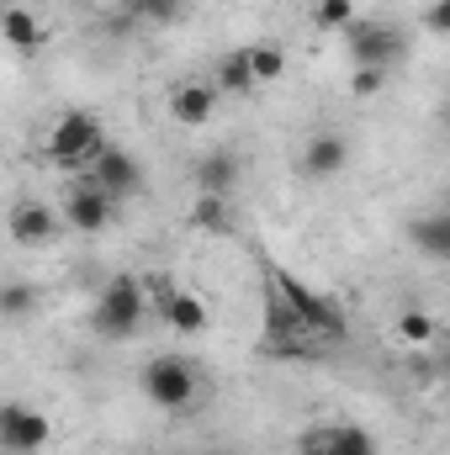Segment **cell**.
Masks as SVG:
<instances>
[{
  "label": "cell",
  "instance_id": "6da1fadb",
  "mask_svg": "<svg viewBox=\"0 0 450 455\" xmlns=\"http://www.w3.org/2000/svg\"><path fill=\"white\" fill-rule=\"evenodd\" d=\"M270 291L281 297V307L297 318V329L302 334H329V339H344V313H339L334 297H324V291H313V286H302L292 270H281V265H270Z\"/></svg>",
  "mask_w": 450,
  "mask_h": 455
},
{
  "label": "cell",
  "instance_id": "7a4b0ae2",
  "mask_svg": "<svg viewBox=\"0 0 450 455\" xmlns=\"http://www.w3.org/2000/svg\"><path fill=\"white\" fill-rule=\"evenodd\" d=\"M101 148H107V132H101V122L91 112H64L48 127V138H43V154H48V164H59V170H80V164H91Z\"/></svg>",
  "mask_w": 450,
  "mask_h": 455
},
{
  "label": "cell",
  "instance_id": "3957f363",
  "mask_svg": "<svg viewBox=\"0 0 450 455\" xmlns=\"http://www.w3.org/2000/svg\"><path fill=\"white\" fill-rule=\"evenodd\" d=\"M143 313H149L143 281H138V275H112V281L101 286V297H96V334L127 339V334H138Z\"/></svg>",
  "mask_w": 450,
  "mask_h": 455
},
{
  "label": "cell",
  "instance_id": "277c9868",
  "mask_svg": "<svg viewBox=\"0 0 450 455\" xmlns=\"http://www.w3.org/2000/svg\"><path fill=\"white\" fill-rule=\"evenodd\" d=\"M138 381H143V397H149L154 408H165V413H186V408L202 397V381H197V371H191L181 355H159V360H149Z\"/></svg>",
  "mask_w": 450,
  "mask_h": 455
},
{
  "label": "cell",
  "instance_id": "5b68a950",
  "mask_svg": "<svg viewBox=\"0 0 450 455\" xmlns=\"http://www.w3.org/2000/svg\"><path fill=\"white\" fill-rule=\"evenodd\" d=\"M344 43H350V59L360 69H392L403 59V32L392 21H350L344 27Z\"/></svg>",
  "mask_w": 450,
  "mask_h": 455
},
{
  "label": "cell",
  "instance_id": "8992f818",
  "mask_svg": "<svg viewBox=\"0 0 450 455\" xmlns=\"http://www.w3.org/2000/svg\"><path fill=\"white\" fill-rule=\"evenodd\" d=\"M53 440L48 413L27 408V403H0V451L5 455H37Z\"/></svg>",
  "mask_w": 450,
  "mask_h": 455
},
{
  "label": "cell",
  "instance_id": "52a82bcc",
  "mask_svg": "<svg viewBox=\"0 0 450 455\" xmlns=\"http://www.w3.org/2000/svg\"><path fill=\"white\" fill-rule=\"evenodd\" d=\"M297 455H376V440L360 424H318L302 435Z\"/></svg>",
  "mask_w": 450,
  "mask_h": 455
},
{
  "label": "cell",
  "instance_id": "ba28073f",
  "mask_svg": "<svg viewBox=\"0 0 450 455\" xmlns=\"http://www.w3.org/2000/svg\"><path fill=\"white\" fill-rule=\"evenodd\" d=\"M117 202L101 191V186H91V180H80L75 191H69V202H64V228H75V233H101V228L112 223Z\"/></svg>",
  "mask_w": 450,
  "mask_h": 455
},
{
  "label": "cell",
  "instance_id": "9c48e42d",
  "mask_svg": "<svg viewBox=\"0 0 450 455\" xmlns=\"http://www.w3.org/2000/svg\"><path fill=\"white\" fill-rule=\"evenodd\" d=\"M91 170H96V175H91V186H101L112 202H117V196H133V191L143 186V170H138V159H133L127 148H117V143H107V148L91 159Z\"/></svg>",
  "mask_w": 450,
  "mask_h": 455
},
{
  "label": "cell",
  "instance_id": "30bf717a",
  "mask_svg": "<svg viewBox=\"0 0 450 455\" xmlns=\"http://www.w3.org/2000/svg\"><path fill=\"white\" fill-rule=\"evenodd\" d=\"M238 175H244V159H238V154H228V148H207V154L191 164V180H197V191H202V196H233Z\"/></svg>",
  "mask_w": 450,
  "mask_h": 455
},
{
  "label": "cell",
  "instance_id": "8fae6325",
  "mask_svg": "<svg viewBox=\"0 0 450 455\" xmlns=\"http://www.w3.org/2000/svg\"><path fill=\"white\" fill-rule=\"evenodd\" d=\"M59 228H64V218H59L48 202H21V207L11 212V238H16L21 249L53 243V238H59Z\"/></svg>",
  "mask_w": 450,
  "mask_h": 455
},
{
  "label": "cell",
  "instance_id": "7c38bea8",
  "mask_svg": "<svg viewBox=\"0 0 450 455\" xmlns=\"http://www.w3.org/2000/svg\"><path fill=\"white\" fill-rule=\"evenodd\" d=\"M218 112V91L207 85V80H181L175 91H170V116L181 122V127H207Z\"/></svg>",
  "mask_w": 450,
  "mask_h": 455
},
{
  "label": "cell",
  "instance_id": "4fadbf2b",
  "mask_svg": "<svg viewBox=\"0 0 450 455\" xmlns=\"http://www.w3.org/2000/svg\"><path fill=\"white\" fill-rule=\"evenodd\" d=\"M350 164V143L339 138V132H313L308 143H302V175L308 180H329Z\"/></svg>",
  "mask_w": 450,
  "mask_h": 455
},
{
  "label": "cell",
  "instance_id": "5bb4252c",
  "mask_svg": "<svg viewBox=\"0 0 450 455\" xmlns=\"http://www.w3.org/2000/svg\"><path fill=\"white\" fill-rule=\"evenodd\" d=\"M0 43L16 48V53H37L43 48V21L32 11H21V5H5L0 11Z\"/></svg>",
  "mask_w": 450,
  "mask_h": 455
},
{
  "label": "cell",
  "instance_id": "9a60e30c",
  "mask_svg": "<svg viewBox=\"0 0 450 455\" xmlns=\"http://www.w3.org/2000/svg\"><path fill=\"white\" fill-rule=\"evenodd\" d=\"M213 91L218 96H238V101H249L260 85H254V75H249V64H244V48H233L218 59V80H213Z\"/></svg>",
  "mask_w": 450,
  "mask_h": 455
},
{
  "label": "cell",
  "instance_id": "2e32d148",
  "mask_svg": "<svg viewBox=\"0 0 450 455\" xmlns=\"http://www.w3.org/2000/svg\"><path fill=\"white\" fill-rule=\"evenodd\" d=\"M37 307H43L37 286H27V281H5L0 286V318L5 323H27V318H37Z\"/></svg>",
  "mask_w": 450,
  "mask_h": 455
},
{
  "label": "cell",
  "instance_id": "e0dca14e",
  "mask_svg": "<svg viewBox=\"0 0 450 455\" xmlns=\"http://www.w3.org/2000/svg\"><path fill=\"white\" fill-rule=\"evenodd\" d=\"M191 228H202V233H233V196H202L197 191V202H191Z\"/></svg>",
  "mask_w": 450,
  "mask_h": 455
},
{
  "label": "cell",
  "instance_id": "ac0fdd59",
  "mask_svg": "<svg viewBox=\"0 0 450 455\" xmlns=\"http://www.w3.org/2000/svg\"><path fill=\"white\" fill-rule=\"evenodd\" d=\"M408 238L430 254V259H450V218L446 212H430V218H419V223L408 228Z\"/></svg>",
  "mask_w": 450,
  "mask_h": 455
},
{
  "label": "cell",
  "instance_id": "d6986e66",
  "mask_svg": "<svg viewBox=\"0 0 450 455\" xmlns=\"http://www.w3.org/2000/svg\"><path fill=\"white\" fill-rule=\"evenodd\" d=\"M244 64H249V75H254L260 91L276 85V80L286 75V53H281L276 43H254V48H244Z\"/></svg>",
  "mask_w": 450,
  "mask_h": 455
},
{
  "label": "cell",
  "instance_id": "ffe728a7",
  "mask_svg": "<svg viewBox=\"0 0 450 455\" xmlns=\"http://www.w3.org/2000/svg\"><path fill=\"white\" fill-rule=\"evenodd\" d=\"M398 339L408 344V349H424V344H435V318H430V313H419V307H408V313L398 318Z\"/></svg>",
  "mask_w": 450,
  "mask_h": 455
},
{
  "label": "cell",
  "instance_id": "44dd1931",
  "mask_svg": "<svg viewBox=\"0 0 450 455\" xmlns=\"http://www.w3.org/2000/svg\"><path fill=\"white\" fill-rule=\"evenodd\" d=\"M313 21H318L324 32H344V27L355 21V0H318V5H313Z\"/></svg>",
  "mask_w": 450,
  "mask_h": 455
},
{
  "label": "cell",
  "instance_id": "7402d4cb",
  "mask_svg": "<svg viewBox=\"0 0 450 455\" xmlns=\"http://www.w3.org/2000/svg\"><path fill=\"white\" fill-rule=\"evenodd\" d=\"M181 5H186V0H133V16H143V21H159V27H170V21L181 16Z\"/></svg>",
  "mask_w": 450,
  "mask_h": 455
},
{
  "label": "cell",
  "instance_id": "603a6c76",
  "mask_svg": "<svg viewBox=\"0 0 450 455\" xmlns=\"http://www.w3.org/2000/svg\"><path fill=\"white\" fill-rule=\"evenodd\" d=\"M382 85H387V69H360V64H355V75H350V96L366 101V96H376Z\"/></svg>",
  "mask_w": 450,
  "mask_h": 455
},
{
  "label": "cell",
  "instance_id": "cb8c5ba5",
  "mask_svg": "<svg viewBox=\"0 0 450 455\" xmlns=\"http://www.w3.org/2000/svg\"><path fill=\"white\" fill-rule=\"evenodd\" d=\"M424 27H430V32H450V0H430Z\"/></svg>",
  "mask_w": 450,
  "mask_h": 455
},
{
  "label": "cell",
  "instance_id": "d4e9b609",
  "mask_svg": "<svg viewBox=\"0 0 450 455\" xmlns=\"http://www.w3.org/2000/svg\"><path fill=\"white\" fill-rule=\"evenodd\" d=\"M218 455H228V451H218Z\"/></svg>",
  "mask_w": 450,
  "mask_h": 455
}]
</instances>
